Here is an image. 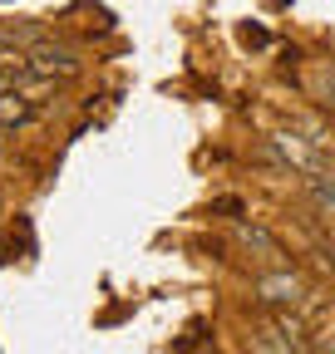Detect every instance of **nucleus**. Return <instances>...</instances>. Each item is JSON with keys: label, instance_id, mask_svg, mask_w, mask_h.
<instances>
[{"label": "nucleus", "instance_id": "obj_1", "mask_svg": "<svg viewBox=\"0 0 335 354\" xmlns=\"http://www.w3.org/2000/svg\"><path fill=\"white\" fill-rule=\"evenodd\" d=\"M266 153L281 162V167H296V172H320V158H316V143H306L296 128H281V133H271L266 138Z\"/></svg>", "mask_w": 335, "mask_h": 354}, {"label": "nucleus", "instance_id": "obj_2", "mask_svg": "<svg viewBox=\"0 0 335 354\" xmlns=\"http://www.w3.org/2000/svg\"><path fill=\"white\" fill-rule=\"evenodd\" d=\"M79 69H84V59L69 50V44H35L30 50V74L35 79H69Z\"/></svg>", "mask_w": 335, "mask_h": 354}, {"label": "nucleus", "instance_id": "obj_3", "mask_svg": "<svg viewBox=\"0 0 335 354\" xmlns=\"http://www.w3.org/2000/svg\"><path fill=\"white\" fill-rule=\"evenodd\" d=\"M301 295H306V286H301V276H291V271L257 276V300H266V305H276V310H291Z\"/></svg>", "mask_w": 335, "mask_h": 354}, {"label": "nucleus", "instance_id": "obj_4", "mask_svg": "<svg viewBox=\"0 0 335 354\" xmlns=\"http://www.w3.org/2000/svg\"><path fill=\"white\" fill-rule=\"evenodd\" d=\"M237 236L246 241V246H257V251H266V256H276V241L262 232V227H246V221H242V227H237Z\"/></svg>", "mask_w": 335, "mask_h": 354}, {"label": "nucleus", "instance_id": "obj_5", "mask_svg": "<svg viewBox=\"0 0 335 354\" xmlns=\"http://www.w3.org/2000/svg\"><path fill=\"white\" fill-rule=\"evenodd\" d=\"M311 354H335V325H325V330L311 335Z\"/></svg>", "mask_w": 335, "mask_h": 354}, {"label": "nucleus", "instance_id": "obj_6", "mask_svg": "<svg viewBox=\"0 0 335 354\" xmlns=\"http://www.w3.org/2000/svg\"><path fill=\"white\" fill-rule=\"evenodd\" d=\"M320 104H325V109L335 104V74H325V99H320Z\"/></svg>", "mask_w": 335, "mask_h": 354}, {"label": "nucleus", "instance_id": "obj_7", "mask_svg": "<svg viewBox=\"0 0 335 354\" xmlns=\"http://www.w3.org/2000/svg\"><path fill=\"white\" fill-rule=\"evenodd\" d=\"M330 251H335V221H330Z\"/></svg>", "mask_w": 335, "mask_h": 354}, {"label": "nucleus", "instance_id": "obj_8", "mask_svg": "<svg viewBox=\"0 0 335 354\" xmlns=\"http://www.w3.org/2000/svg\"><path fill=\"white\" fill-rule=\"evenodd\" d=\"M0 153H6V128H0Z\"/></svg>", "mask_w": 335, "mask_h": 354}]
</instances>
